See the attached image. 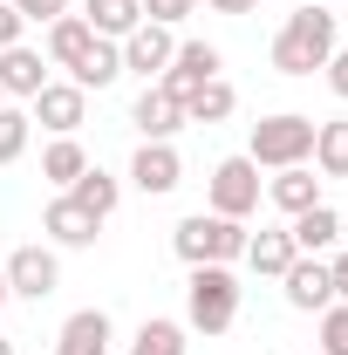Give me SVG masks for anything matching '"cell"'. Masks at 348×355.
<instances>
[{
    "label": "cell",
    "instance_id": "2e32d148",
    "mask_svg": "<svg viewBox=\"0 0 348 355\" xmlns=\"http://www.w3.org/2000/svg\"><path fill=\"white\" fill-rule=\"evenodd\" d=\"M294 260H301V253H294V232H287V225H260V232H246V266H253L260 280H280Z\"/></svg>",
    "mask_w": 348,
    "mask_h": 355
},
{
    "label": "cell",
    "instance_id": "d590c367",
    "mask_svg": "<svg viewBox=\"0 0 348 355\" xmlns=\"http://www.w3.org/2000/svg\"><path fill=\"white\" fill-rule=\"evenodd\" d=\"M0 355H14V342H7V335H0Z\"/></svg>",
    "mask_w": 348,
    "mask_h": 355
},
{
    "label": "cell",
    "instance_id": "8d00e7d4",
    "mask_svg": "<svg viewBox=\"0 0 348 355\" xmlns=\"http://www.w3.org/2000/svg\"><path fill=\"white\" fill-rule=\"evenodd\" d=\"M342 246H348V212H342Z\"/></svg>",
    "mask_w": 348,
    "mask_h": 355
},
{
    "label": "cell",
    "instance_id": "74e56055",
    "mask_svg": "<svg viewBox=\"0 0 348 355\" xmlns=\"http://www.w3.org/2000/svg\"><path fill=\"white\" fill-rule=\"evenodd\" d=\"M253 7H266V0H253Z\"/></svg>",
    "mask_w": 348,
    "mask_h": 355
},
{
    "label": "cell",
    "instance_id": "cb8c5ba5",
    "mask_svg": "<svg viewBox=\"0 0 348 355\" xmlns=\"http://www.w3.org/2000/svg\"><path fill=\"white\" fill-rule=\"evenodd\" d=\"M232 110H239V96H232V83H225V76H212L205 89H191V96H184V123H205V130H212V123H225Z\"/></svg>",
    "mask_w": 348,
    "mask_h": 355
},
{
    "label": "cell",
    "instance_id": "ab89813d",
    "mask_svg": "<svg viewBox=\"0 0 348 355\" xmlns=\"http://www.w3.org/2000/svg\"><path fill=\"white\" fill-rule=\"evenodd\" d=\"M321 7H328V0H321Z\"/></svg>",
    "mask_w": 348,
    "mask_h": 355
},
{
    "label": "cell",
    "instance_id": "603a6c76",
    "mask_svg": "<svg viewBox=\"0 0 348 355\" xmlns=\"http://www.w3.org/2000/svg\"><path fill=\"white\" fill-rule=\"evenodd\" d=\"M321 178H348V116H328L314 123V157H307Z\"/></svg>",
    "mask_w": 348,
    "mask_h": 355
},
{
    "label": "cell",
    "instance_id": "52a82bcc",
    "mask_svg": "<svg viewBox=\"0 0 348 355\" xmlns=\"http://www.w3.org/2000/svg\"><path fill=\"white\" fill-rule=\"evenodd\" d=\"M42 232H48V246H55V253H82V246L103 239V219H89L69 191H55V198H48V212H42Z\"/></svg>",
    "mask_w": 348,
    "mask_h": 355
},
{
    "label": "cell",
    "instance_id": "5b68a950",
    "mask_svg": "<svg viewBox=\"0 0 348 355\" xmlns=\"http://www.w3.org/2000/svg\"><path fill=\"white\" fill-rule=\"evenodd\" d=\"M266 198L260 184V164L253 157H218L212 178H205V212H218V219H253Z\"/></svg>",
    "mask_w": 348,
    "mask_h": 355
},
{
    "label": "cell",
    "instance_id": "4316f807",
    "mask_svg": "<svg viewBox=\"0 0 348 355\" xmlns=\"http://www.w3.org/2000/svg\"><path fill=\"white\" fill-rule=\"evenodd\" d=\"M28 130H35V116H28L21 103H0V164H21V150H28Z\"/></svg>",
    "mask_w": 348,
    "mask_h": 355
},
{
    "label": "cell",
    "instance_id": "9c48e42d",
    "mask_svg": "<svg viewBox=\"0 0 348 355\" xmlns=\"http://www.w3.org/2000/svg\"><path fill=\"white\" fill-rule=\"evenodd\" d=\"M123 76H143V83H157L164 69H171V55H177V35L171 28H157V21H143L137 35H123Z\"/></svg>",
    "mask_w": 348,
    "mask_h": 355
},
{
    "label": "cell",
    "instance_id": "f546056e",
    "mask_svg": "<svg viewBox=\"0 0 348 355\" xmlns=\"http://www.w3.org/2000/svg\"><path fill=\"white\" fill-rule=\"evenodd\" d=\"M14 7H21V21H62V14H76V0H14Z\"/></svg>",
    "mask_w": 348,
    "mask_h": 355
},
{
    "label": "cell",
    "instance_id": "7c38bea8",
    "mask_svg": "<svg viewBox=\"0 0 348 355\" xmlns=\"http://www.w3.org/2000/svg\"><path fill=\"white\" fill-rule=\"evenodd\" d=\"M218 69H225V55H218L212 42H177V55H171V69L157 76V89H171L177 103H184L191 89H205V83H212Z\"/></svg>",
    "mask_w": 348,
    "mask_h": 355
},
{
    "label": "cell",
    "instance_id": "d6986e66",
    "mask_svg": "<svg viewBox=\"0 0 348 355\" xmlns=\"http://www.w3.org/2000/svg\"><path fill=\"white\" fill-rule=\"evenodd\" d=\"M82 21H89V35L123 42V35L143 28V0H82Z\"/></svg>",
    "mask_w": 348,
    "mask_h": 355
},
{
    "label": "cell",
    "instance_id": "e0dca14e",
    "mask_svg": "<svg viewBox=\"0 0 348 355\" xmlns=\"http://www.w3.org/2000/svg\"><path fill=\"white\" fill-rule=\"evenodd\" d=\"M287 232H294V253L328 260V253L342 246V212H328V205H307L301 219H287Z\"/></svg>",
    "mask_w": 348,
    "mask_h": 355
},
{
    "label": "cell",
    "instance_id": "9a60e30c",
    "mask_svg": "<svg viewBox=\"0 0 348 355\" xmlns=\"http://www.w3.org/2000/svg\"><path fill=\"white\" fill-rule=\"evenodd\" d=\"M42 83H48V55L42 48H28V42L0 48V96H7V103H35Z\"/></svg>",
    "mask_w": 348,
    "mask_h": 355
},
{
    "label": "cell",
    "instance_id": "484cf974",
    "mask_svg": "<svg viewBox=\"0 0 348 355\" xmlns=\"http://www.w3.org/2000/svg\"><path fill=\"white\" fill-rule=\"evenodd\" d=\"M184 335H191L184 321H171V314H150V321L130 335V355H184V349H191Z\"/></svg>",
    "mask_w": 348,
    "mask_h": 355
},
{
    "label": "cell",
    "instance_id": "8fae6325",
    "mask_svg": "<svg viewBox=\"0 0 348 355\" xmlns=\"http://www.w3.org/2000/svg\"><path fill=\"white\" fill-rule=\"evenodd\" d=\"M28 116H35L42 130H55V137H76V130H82V116H89V89H76V83H42V96L28 103Z\"/></svg>",
    "mask_w": 348,
    "mask_h": 355
},
{
    "label": "cell",
    "instance_id": "d4e9b609",
    "mask_svg": "<svg viewBox=\"0 0 348 355\" xmlns=\"http://www.w3.org/2000/svg\"><path fill=\"white\" fill-rule=\"evenodd\" d=\"M82 171H89V150H82V137H55V144L42 150V178L55 184V191H69V184H76Z\"/></svg>",
    "mask_w": 348,
    "mask_h": 355
},
{
    "label": "cell",
    "instance_id": "1f68e13d",
    "mask_svg": "<svg viewBox=\"0 0 348 355\" xmlns=\"http://www.w3.org/2000/svg\"><path fill=\"white\" fill-rule=\"evenodd\" d=\"M321 76H328V89L348 103V48H335V55H328V69H321Z\"/></svg>",
    "mask_w": 348,
    "mask_h": 355
},
{
    "label": "cell",
    "instance_id": "e575fe53",
    "mask_svg": "<svg viewBox=\"0 0 348 355\" xmlns=\"http://www.w3.org/2000/svg\"><path fill=\"white\" fill-rule=\"evenodd\" d=\"M7 301H14V294H7V273H0V308H7Z\"/></svg>",
    "mask_w": 348,
    "mask_h": 355
},
{
    "label": "cell",
    "instance_id": "f35d334b",
    "mask_svg": "<svg viewBox=\"0 0 348 355\" xmlns=\"http://www.w3.org/2000/svg\"><path fill=\"white\" fill-rule=\"evenodd\" d=\"M0 103H7V96H0Z\"/></svg>",
    "mask_w": 348,
    "mask_h": 355
},
{
    "label": "cell",
    "instance_id": "ffe728a7",
    "mask_svg": "<svg viewBox=\"0 0 348 355\" xmlns=\"http://www.w3.org/2000/svg\"><path fill=\"white\" fill-rule=\"evenodd\" d=\"M89 42H96V35H89V21L82 14H62V21H48V69H76V62H82L89 55Z\"/></svg>",
    "mask_w": 348,
    "mask_h": 355
},
{
    "label": "cell",
    "instance_id": "30bf717a",
    "mask_svg": "<svg viewBox=\"0 0 348 355\" xmlns=\"http://www.w3.org/2000/svg\"><path fill=\"white\" fill-rule=\"evenodd\" d=\"M130 184L143 191V198H171L177 184H184V157H177V144H137Z\"/></svg>",
    "mask_w": 348,
    "mask_h": 355
},
{
    "label": "cell",
    "instance_id": "7402d4cb",
    "mask_svg": "<svg viewBox=\"0 0 348 355\" xmlns=\"http://www.w3.org/2000/svg\"><path fill=\"white\" fill-rule=\"evenodd\" d=\"M69 198H76V205H82L89 219H110V212H116V205H123V184H116V178L103 171V164H89V171L76 178V184H69Z\"/></svg>",
    "mask_w": 348,
    "mask_h": 355
},
{
    "label": "cell",
    "instance_id": "4fadbf2b",
    "mask_svg": "<svg viewBox=\"0 0 348 355\" xmlns=\"http://www.w3.org/2000/svg\"><path fill=\"white\" fill-rule=\"evenodd\" d=\"M130 123L143 144H171L177 130H184V103H177L171 89H157V83H143V96L130 103Z\"/></svg>",
    "mask_w": 348,
    "mask_h": 355
},
{
    "label": "cell",
    "instance_id": "ac0fdd59",
    "mask_svg": "<svg viewBox=\"0 0 348 355\" xmlns=\"http://www.w3.org/2000/svg\"><path fill=\"white\" fill-rule=\"evenodd\" d=\"M266 198H273L287 219H301L307 205H321V178L307 171V164H287V171H273V178H266Z\"/></svg>",
    "mask_w": 348,
    "mask_h": 355
},
{
    "label": "cell",
    "instance_id": "7a4b0ae2",
    "mask_svg": "<svg viewBox=\"0 0 348 355\" xmlns=\"http://www.w3.org/2000/svg\"><path fill=\"white\" fill-rule=\"evenodd\" d=\"M239 301H246V287H239L232 266H191V280H184V328L191 335H225L239 321Z\"/></svg>",
    "mask_w": 348,
    "mask_h": 355
},
{
    "label": "cell",
    "instance_id": "6da1fadb",
    "mask_svg": "<svg viewBox=\"0 0 348 355\" xmlns=\"http://www.w3.org/2000/svg\"><path fill=\"white\" fill-rule=\"evenodd\" d=\"M328 55H335V14L321 0H307L301 14L280 21V35H273V69L280 76H314V69H328Z\"/></svg>",
    "mask_w": 348,
    "mask_h": 355
},
{
    "label": "cell",
    "instance_id": "44dd1931",
    "mask_svg": "<svg viewBox=\"0 0 348 355\" xmlns=\"http://www.w3.org/2000/svg\"><path fill=\"white\" fill-rule=\"evenodd\" d=\"M69 83H76V89H110V83H123V48L96 35V42H89V55L69 69Z\"/></svg>",
    "mask_w": 348,
    "mask_h": 355
},
{
    "label": "cell",
    "instance_id": "4dcf8cb0",
    "mask_svg": "<svg viewBox=\"0 0 348 355\" xmlns=\"http://www.w3.org/2000/svg\"><path fill=\"white\" fill-rule=\"evenodd\" d=\"M21 35H28V21H21V7H14V0H0V48H14Z\"/></svg>",
    "mask_w": 348,
    "mask_h": 355
},
{
    "label": "cell",
    "instance_id": "f1b7e54d",
    "mask_svg": "<svg viewBox=\"0 0 348 355\" xmlns=\"http://www.w3.org/2000/svg\"><path fill=\"white\" fill-rule=\"evenodd\" d=\"M184 14H198V0H143V21H157V28H177Z\"/></svg>",
    "mask_w": 348,
    "mask_h": 355
},
{
    "label": "cell",
    "instance_id": "836d02e7",
    "mask_svg": "<svg viewBox=\"0 0 348 355\" xmlns=\"http://www.w3.org/2000/svg\"><path fill=\"white\" fill-rule=\"evenodd\" d=\"M212 14H253V0H205Z\"/></svg>",
    "mask_w": 348,
    "mask_h": 355
},
{
    "label": "cell",
    "instance_id": "8992f818",
    "mask_svg": "<svg viewBox=\"0 0 348 355\" xmlns=\"http://www.w3.org/2000/svg\"><path fill=\"white\" fill-rule=\"evenodd\" d=\"M0 273H7V294H21V301H48V294L62 287V253H55L48 239H35V246H14V253L0 260Z\"/></svg>",
    "mask_w": 348,
    "mask_h": 355
},
{
    "label": "cell",
    "instance_id": "d6a6232c",
    "mask_svg": "<svg viewBox=\"0 0 348 355\" xmlns=\"http://www.w3.org/2000/svg\"><path fill=\"white\" fill-rule=\"evenodd\" d=\"M328 273H335V301H348V246L328 253Z\"/></svg>",
    "mask_w": 348,
    "mask_h": 355
},
{
    "label": "cell",
    "instance_id": "5bb4252c",
    "mask_svg": "<svg viewBox=\"0 0 348 355\" xmlns=\"http://www.w3.org/2000/svg\"><path fill=\"white\" fill-rule=\"evenodd\" d=\"M110 349H116V321L103 308H76L55 328V355H110Z\"/></svg>",
    "mask_w": 348,
    "mask_h": 355
},
{
    "label": "cell",
    "instance_id": "ba28073f",
    "mask_svg": "<svg viewBox=\"0 0 348 355\" xmlns=\"http://www.w3.org/2000/svg\"><path fill=\"white\" fill-rule=\"evenodd\" d=\"M280 294H287V308H294V314H321V308H335V273H328V260L301 253V260L280 273Z\"/></svg>",
    "mask_w": 348,
    "mask_h": 355
},
{
    "label": "cell",
    "instance_id": "83f0119b",
    "mask_svg": "<svg viewBox=\"0 0 348 355\" xmlns=\"http://www.w3.org/2000/svg\"><path fill=\"white\" fill-rule=\"evenodd\" d=\"M314 321H321V349H314V355H348V301L321 308Z\"/></svg>",
    "mask_w": 348,
    "mask_h": 355
},
{
    "label": "cell",
    "instance_id": "277c9868",
    "mask_svg": "<svg viewBox=\"0 0 348 355\" xmlns=\"http://www.w3.org/2000/svg\"><path fill=\"white\" fill-rule=\"evenodd\" d=\"M246 157H253L260 171H287V164H307V157H314V116H301V110L260 116V123H253V144H246Z\"/></svg>",
    "mask_w": 348,
    "mask_h": 355
},
{
    "label": "cell",
    "instance_id": "3957f363",
    "mask_svg": "<svg viewBox=\"0 0 348 355\" xmlns=\"http://www.w3.org/2000/svg\"><path fill=\"white\" fill-rule=\"evenodd\" d=\"M171 246H177V260H184V266H232V260H246V219L191 212V219H177Z\"/></svg>",
    "mask_w": 348,
    "mask_h": 355
}]
</instances>
